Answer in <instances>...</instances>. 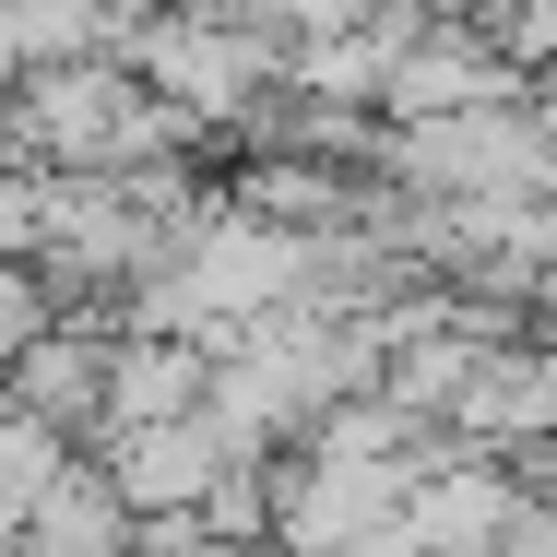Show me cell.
<instances>
[{"label": "cell", "instance_id": "obj_3", "mask_svg": "<svg viewBox=\"0 0 557 557\" xmlns=\"http://www.w3.org/2000/svg\"><path fill=\"white\" fill-rule=\"evenodd\" d=\"M510 534V474L462 462V474H416L404 486V546L416 557H486Z\"/></svg>", "mask_w": 557, "mask_h": 557}, {"label": "cell", "instance_id": "obj_7", "mask_svg": "<svg viewBox=\"0 0 557 557\" xmlns=\"http://www.w3.org/2000/svg\"><path fill=\"white\" fill-rule=\"evenodd\" d=\"M462 416L498 428V440H557V356H498V368H474Z\"/></svg>", "mask_w": 557, "mask_h": 557}, {"label": "cell", "instance_id": "obj_5", "mask_svg": "<svg viewBox=\"0 0 557 557\" xmlns=\"http://www.w3.org/2000/svg\"><path fill=\"white\" fill-rule=\"evenodd\" d=\"M24 119H36V143H60V154H119L131 131H143V96L131 84H36L24 96Z\"/></svg>", "mask_w": 557, "mask_h": 557}, {"label": "cell", "instance_id": "obj_1", "mask_svg": "<svg viewBox=\"0 0 557 557\" xmlns=\"http://www.w3.org/2000/svg\"><path fill=\"white\" fill-rule=\"evenodd\" d=\"M297 285H309V249H297V237L214 225V237L178 261V285L154 297V333H178V321H261V309H285Z\"/></svg>", "mask_w": 557, "mask_h": 557}, {"label": "cell", "instance_id": "obj_6", "mask_svg": "<svg viewBox=\"0 0 557 557\" xmlns=\"http://www.w3.org/2000/svg\"><path fill=\"white\" fill-rule=\"evenodd\" d=\"M143 72L178 96V108H202V119H225V108H249V48L237 36H143Z\"/></svg>", "mask_w": 557, "mask_h": 557}, {"label": "cell", "instance_id": "obj_4", "mask_svg": "<svg viewBox=\"0 0 557 557\" xmlns=\"http://www.w3.org/2000/svg\"><path fill=\"white\" fill-rule=\"evenodd\" d=\"M12 557H131V510H119V486H108V474H60Z\"/></svg>", "mask_w": 557, "mask_h": 557}, {"label": "cell", "instance_id": "obj_2", "mask_svg": "<svg viewBox=\"0 0 557 557\" xmlns=\"http://www.w3.org/2000/svg\"><path fill=\"white\" fill-rule=\"evenodd\" d=\"M225 428L214 416H178V428H143V440H119V510H190V498H214L225 486Z\"/></svg>", "mask_w": 557, "mask_h": 557}]
</instances>
